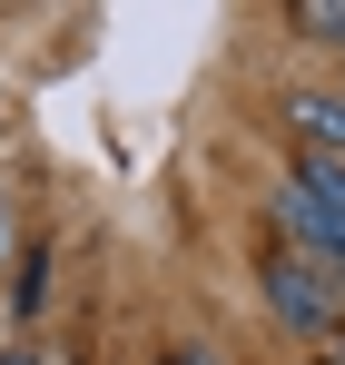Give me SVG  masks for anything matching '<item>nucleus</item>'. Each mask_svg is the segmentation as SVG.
<instances>
[{
  "mask_svg": "<svg viewBox=\"0 0 345 365\" xmlns=\"http://www.w3.org/2000/svg\"><path fill=\"white\" fill-rule=\"evenodd\" d=\"M277 247H296L326 277H345V168H287V187H277Z\"/></svg>",
  "mask_w": 345,
  "mask_h": 365,
  "instance_id": "obj_1",
  "label": "nucleus"
},
{
  "mask_svg": "<svg viewBox=\"0 0 345 365\" xmlns=\"http://www.w3.org/2000/svg\"><path fill=\"white\" fill-rule=\"evenodd\" d=\"M257 287H267V306H277V326L287 336H336L345 326V277H326L316 257H296V247H267L257 257Z\"/></svg>",
  "mask_w": 345,
  "mask_h": 365,
  "instance_id": "obj_2",
  "label": "nucleus"
},
{
  "mask_svg": "<svg viewBox=\"0 0 345 365\" xmlns=\"http://www.w3.org/2000/svg\"><path fill=\"white\" fill-rule=\"evenodd\" d=\"M287 128H296V168H345V99L336 89H296Z\"/></svg>",
  "mask_w": 345,
  "mask_h": 365,
  "instance_id": "obj_3",
  "label": "nucleus"
},
{
  "mask_svg": "<svg viewBox=\"0 0 345 365\" xmlns=\"http://www.w3.org/2000/svg\"><path fill=\"white\" fill-rule=\"evenodd\" d=\"M296 30L306 40H345V0H296Z\"/></svg>",
  "mask_w": 345,
  "mask_h": 365,
  "instance_id": "obj_4",
  "label": "nucleus"
},
{
  "mask_svg": "<svg viewBox=\"0 0 345 365\" xmlns=\"http://www.w3.org/2000/svg\"><path fill=\"white\" fill-rule=\"evenodd\" d=\"M168 365H227V356H207V346H177V356Z\"/></svg>",
  "mask_w": 345,
  "mask_h": 365,
  "instance_id": "obj_5",
  "label": "nucleus"
},
{
  "mask_svg": "<svg viewBox=\"0 0 345 365\" xmlns=\"http://www.w3.org/2000/svg\"><path fill=\"white\" fill-rule=\"evenodd\" d=\"M0 365H50V356H40V346H10V356H0Z\"/></svg>",
  "mask_w": 345,
  "mask_h": 365,
  "instance_id": "obj_6",
  "label": "nucleus"
}]
</instances>
